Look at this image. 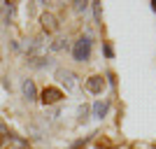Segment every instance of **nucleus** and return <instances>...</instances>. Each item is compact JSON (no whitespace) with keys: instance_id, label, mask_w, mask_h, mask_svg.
I'll list each match as a JSON object with an SVG mask.
<instances>
[{"instance_id":"7ed1b4c3","label":"nucleus","mask_w":156,"mask_h":149,"mask_svg":"<svg viewBox=\"0 0 156 149\" xmlns=\"http://www.w3.org/2000/svg\"><path fill=\"white\" fill-rule=\"evenodd\" d=\"M61 98H63V96H61L58 89H44V91H42V96H40V100H42L44 105H56Z\"/></svg>"},{"instance_id":"9b49d317","label":"nucleus","mask_w":156,"mask_h":149,"mask_svg":"<svg viewBox=\"0 0 156 149\" xmlns=\"http://www.w3.org/2000/svg\"><path fill=\"white\" fill-rule=\"evenodd\" d=\"M86 114H89V110H86V107H79V119H86Z\"/></svg>"},{"instance_id":"f257e3e1","label":"nucleus","mask_w":156,"mask_h":149,"mask_svg":"<svg viewBox=\"0 0 156 149\" xmlns=\"http://www.w3.org/2000/svg\"><path fill=\"white\" fill-rule=\"evenodd\" d=\"M72 56H75V61H79V63H86L89 56H91V40L79 37L77 42H75V47H72Z\"/></svg>"},{"instance_id":"20e7f679","label":"nucleus","mask_w":156,"mask_h":149,"mask_svg":"<svg viewBox=\"0 0 156 149\" xmlns=\"http://www.w3.org/2000/svg\"><path fill=\"white\" fill-rule=\"evenodd\" d=\"M21 91H23V98H26L28 103L37 100V89H35V84H33V79H23V84H21Z\"/></svg>"},{"instance_id":"f8f14e48","label":"nucleus","mask_w":156,"mask_h":149,"mask_svg":"<svg viewBox=\"0 0 156 149\" xmlns=\"http://www.w3.org/2000/svg\"><path fill=\"white\" fill-rule=\"evenodd\" d=\"M151 7H154V9H156V0H154V2H151Z\"/></svg>"},{"instance_id":"f03ea898","label":"nucleus","mask_w":156,"mask_h":149,"mask_svg":"<svg viewBox=\"0 0 156 149\" xmlns=\"http://www.w3.org/2000/svg\"><path fill=\"white\" fill-rule=\"evenodd\" d=\"M56 77H58V82L65 86V91H68V93H75V91L79 89V77L75 75V72H70V70H58V72H56Z\"/></svg>"},{"instance_id":"6e6552de","label":"nucleus","mask_w":156,"mask_h":149,"mask_svg":"<svg viewBox=\"0 0 156 149\" xmlns=\"http://www.w3.org/2000/svg\"><path fill=\"white\" fill-rule=\"evenodd\" d=\"M105 112H107V103H105V100H98V103L93 105V117H96V119H103Z\"/></svg>"},{"instance_id":"9d476101","label":"nucleus","mask_w":156,"mask_h":149,"mask_svg":"<svg viewBox=\"0 0 156 149\" xmlns=\"http://www.w3.org/2000/svg\"><path fill=\"white\" fill-rule=\"evenodd\" d=\"M72 5H75V9H77V12H86L91 2H82V0H79V2H72Z\"/></svg>"},{"instance_id":"1a4fd4ad","label":"nucleus","mask_w":156,"mask_h":149,"mask_svg":"<svg viewBox=\"0 0 156 149\" xmlns=\"http://www.w3.org/2000/svg\"><path fill=\"white\" fill-rule=\"evenodd\" d=\"M14 9H16V5H14V2H5V19H7V21H12Z\"/></svg>"},{"instance_id":"0eeeda50","label":"nucleus","mask_w":156,"mask_h":149,"mask_svg":"<svg viewBox=\"0 0 156 149\" xmlns=\"http://www.w3.org/2000/svg\"><path fill=\"white\" fill-rule=\"evenodd\" d=\"M86 89L91 91V93H100L103 91V77H91L86 82Z\"/></svg>"},{"instance_id":"39448f33","label":"nucleus","mask_w":156,"mask_h":149,"mask_svg":"<svg viewBox=\"0 0 156 149\" xmlns=\"http://www.w3.org/2000/svg\"><path fill=\"white\" fill-rule=\"evenodd\" d=\"M40 23H42V28H44L47 33H54V30H58V21H56V16H54V14H42Z\"/></svg>"},{"instance_id":"423d86ee","label":"nucleus","mask_w":156,"mask_h":149,"mask_svg":"<svg viewBox=\"0 0 156 149\" xmlns=\"http://www.w3.org/2000/svg\"><path fill=\"white\" fill-rule=\"evenodd\" d=\"M7 149H28V142L9 133V135H7Z\"/></svg>"}]
</instances>
